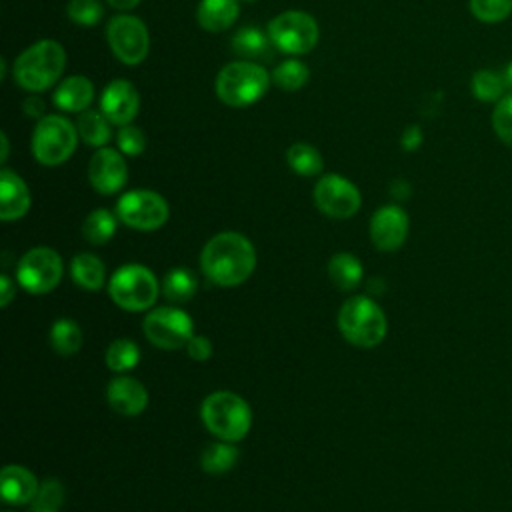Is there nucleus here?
<instances>
[{"label":"nucleus","mask_w":512,"mask_h":512,"mask_svg":"<svg viewBox=\"0 0 512 512\" xmlns=\"http://www.w3.org/2000/svg\"><path fill=\"white\" fill-rule=\"evenodd\" d=\"M118 216L106 208L92 210L82 222V236L90 244H106L116 234Z\"/></svg>","instance_id":"28"},{"label":"nucleus","mask_w":512,"mask_h":512,"mask_svg":"<svg viewBox=\"0 0 512 512\" xmlns=\"http://www.w3.org/2000/svg\"><path fill=\"white\" fill-rule=\"evenodd\" d=\"M0 140H2V154H0V160L6 162V158H8V136H6V132L0 134Z\"/></svg>","instance_id":"44"},{"label":"nucleus","mask_w":512,"mask_h":512,"mask_svg":"<svg viewBox=\"0 0 512 512\" xmlns=\"http://www.w3.org/2000/svg\"><path fill=\"white\" fill-rule=\"evenodd\" d=\"M338 328L350 344L374 348L384 340L388 322L384 310L372 298L352 296L338 312Z\"/></svg>","instance_id":"5"},{"label":"nucleus","mask_w":512,"mask_h":512,"mask_svg":"<svg viewBox=\"0 0 512 512\" xmlns=\"http://www.w3.org/2000/svg\"><path fill=\"white\" fill-rule=\"evenodd\" d=\"M64 264L60 254L48 246H36L28 250L16 266L18 284L30 294H46L62 280Z\"/></svg>","instance_id":"9"},{"label":"nucleus","mask_w":512,"mask_h":512,"mask_svg":"<svg viewBox=\"0 0 512 512\" xmlns=\"http://www.w3.org/2000/svg\"><path fill=\"white\" fill-rule=\"evenodd\" d=\"M94 100V84L86 76H68L56 88L52 102L64 112H84Z\"/></svg>","instance_id":"20"},{"label":"nucleus","mask_w":512,"mask_h":512,"mask_svg":"<svg viewBox=\"0 0 512 512\" xmlns=\"http://www.w3.org/2000/svg\"><path fill=\"white\" fill-rule=\"evenodd\" d=\"M142 328L148 342L162 350L186 348L188 340L194 336L192 318L174 306H160L148 312Z\"/></svg>","instance_id":"11"},{"label":"nucleus","mask_w":512,"mask_h":512,"mask_svg":"<svg viewBox=\"0 0 512 512\" xmlns=\"http://www.w3.org/2000/svg\"><path fill=\"white\" fill-rule=\"evenodd\" d=\"M270 72L252 60H236L226 64L214 82L220 102L232 108H244L258 102L270 88Z\"/></svg>","instance_id":"3"},{"label":"nucleus","mask_w":512,"mask_h":512,"mask_svg":"<svg viewBox=\"0 0 512 512\" xmlns=\"http://www.w3.org/2000/svg\"><path fill=\"white\" fill-rule=\"evenodd\" d=\"M16 296V286H14V280L8 276V274H2L0 276V306H8Z\"/></svg>","instance_id":"41"},{"label":"nucleus","mask_w":512,"mask_h":512,"mask_svg":"<svg viewBox=\"0 0 512 512\" xmlns=\"http://www.w3.org/2000/svg\"><path fill=\"white\" fill-rule=\"evenodd\" d=\"M88 178L96 192L114 194L124 188L128 180V164L122 152L114 148H98L88 164Z\"/></svg>","instance_id":"14"},{"label":"nucleus","mask_w":512,"mask_h":512,"mask_svg":"<svg viewBox=\"0 0 512 512\" xmlns=\"http://www.w3.org/2000/svg\"><path fill=\"white\" fill-rule=\"evenodd\" d=\"M502 74H504V80H506V86H508V90L512 92V60L508 62V66L504 68V72H502Z\"/></svg>","instance_id":"45"},{"label":"nucleus","mask_w":512,"mask_h":512,"mask_svg":"<svg viewBox=\"0 0 512 512\" xmlns=\"http://www.w3.org/2000/svg\"><path fill=\"white\" fill-rule=\"evenodd\" d=\"M244 2H254V0H244Z\"/></svg>","instance_id":"46"},{"label":"nucleus","mask_w":512,"mask_h":512,"mask_svg":"<svg viewBox=\"0 0 512 512\" xmlns=\"http://www.w3.org/2000/svg\"><path fill=\"white\" fill-rule=\"evenodd\" d=\"M314 204L330 218H350L360 210L362 198L350 180L340 174H324L314 186Z\"/></svg>","instance_id":"13"},{"label":"nucleus","mask_w":512,"mask_h":512,"mask_svg":"<svg viewBox=\"0 0 512 512\" xmlns=\"http://www.w3.org/2000/svg\"><path fill=\"white\" fill-rule=\"evenodd\" d=\"M268 36L280 52L308 54L320 38L316 20L302 10H286L274 16L268 24Z\"/></svg>","instance_id":"8"},{"label":"nucleus","mask_w":512,"mask_h":512,"mask_svg":"<svg viewBox=\"0 0 512 512\" xmlns=\"http://www.w3.org/2000/svg\"><path fill=\"white\" fill-rule=\"evenodd\" d=\"M186 352L192 360H198V362H204L212 356V342L206 338V336H198L194 334L188 344H186Z\"/></svg>","instance_id":"39"},{"label":"nucleus","mask_w":512,"mask_h":512,"mask_svg":"<svg viewBox=\"0 0 512 512\" xmlns=\"http://www.w3.org/2000/svg\"><path fill=\"white\" fill-rule=\"evenodd\" d=\"M272 40L268 34H264L256 26H244L232 36V48L236 54L246 56V58H268Z\"/></svg>","instance_id":"25"},{"label":"nucleus","mask_w":512,"mask_h":512,"mask_svg":"<svg viewBox=\"0 0 512 512\" xmlns=\"http://www.w3.org/2000/svg\"><path fill=\"white\" fill-rule=\"evenodd\" d=\"M100 110L114 126L132 124L140 110V94L128 80H112L100 96Z\"/></svg>","instance_id":"16"},{"label":"nucleus","mask_w":512,"mask_h":512,"mask_svg":"<svg viewBox=\"0 0 512 512\" xmlns=\"http://www.w3.org/2000/svg\"><path fill=\"white\" fill-rule=\"evenodd\" d=\"M422 144V130L420 126H408L404 132H402V148L404 150H416L418 146Z\"/></svg>","instance_id":"40"},{"label":"nucleus","mask_w":512,"mask_h":512,"mask_svg":"<svg viewBox=\"0 0 512 512\" xmlns=\"http://www.w3.org/2000/svg\"><path fill=\"white\" fill-rule=\"evenodd\" d=\"M240 14L238 0H200L196 8V20L206 32H224L228 30Z\"/></svg>","instance_id":"21"},{"label":"nucleus","mask_w":512,"mask_h":512,"mask_svg":"<svg viewBox=\"0 0 512 512\" xmlns=\"http://www.w3.org/2000/svg\"><path fill=\"white\" fill-rule=\"evenodd\" d=\"M328 276L338 290H352L360 284L364 268L356 256L348 252H338L328 262Z\"/></svg>","instance_id":"24"},{"label":"nucleus","mask_w":512,"mask_h":512,"mask_svg":"<svg viewBox=\"0 0 512 512\" xmlns=\"http://www.w3.org/2000/svg\"><path fill=\"white\" fill-rule=\"evenodd\" d=\"M286 162L288 166L300 174V176H316L322 172V154L306 142H294L288 150H286Z\"/></svg>","instance_id":"30"},{"label":"nucleus","mask_w":512,"mask_h":512,"mask_svg":"<svg viewBox=\"0 0 512 512\" xmlns=\"http://www.w3.org/2000/svg\"><path fill=\"white\" fill-rule=\"evenodd\" d=\"M110 408L122 416H136L148 406V390L132 376H114L106 386Z\"/></svg>","instance_id":"17"},{"label":"nucleus","mask_w":512,"mask_h":512,"mask_svg":"<svg viewBox=\"0 0 512 512\" xmlns=\"http://www.w3.org/2000/svg\"><path fill=\"white\" fill-rule=\"evenodd\" d=\"M24 112L28 114V116H46V114H42L44 112V102L38 98V96H28L26 100H24Z\"/></svg>","instance_id":"42"},{"label":"nucleus","mask_w":512,"mask_h":512,"mask_svg":"<svg viewBox=\"0 0 512 512\" xmlns=\"http://www.w3.org/2000/svg\"><path fill=\"white\" fill-rule=\"evenodd\" d=\"M110 126H112V122L104 116L102 110L88 108L84 112H78V120H76L78 136L88 146L104 148L112 138V128Z\"/></svg>","instance_id":"22"},{"label":"nucleus","mask_w":512,"mask_h":512,"mask_svg":"<svg viewBox=\"0 0 512 512\" xmlns=\"http://www.w3.org/2000/svg\"><path fill=\"white\" fill-rule=\"evenodd\" d=\"M202 272L216 286H238L256 268V250L240 232H220L212 236L200 254Z\"/></svg>","instance_id":"1"},{"label":"nucleus","mask_w":512,"mask_h":512,"mask_svg":"<svg viewBox=\"0 0 512 512\" xmlns=\"http://www.w3.org/2000/svg\"><path fill=\"white\" fill-rule=\"evenodd\" d=\"M198 288L196 276L188 268H172L162 280V294L170 302H188Z\"/></svg>","instance_id":"29"},{"label":"nucleus","mask_w":512,"mask_h":512,"mask_svg":"<svg viewBox=\"0 0 512 512\" xmlns=\"http://www.w3.org/2000/svg\"><path fill=\"white\" fill-rule=\"evenodd\" d=\"M116 10H132L140 4V0H106Z\"/></svg>","instance_id":"43"},{"label":"nucleus","mask_w":512,"mask_h":512,"mask_svg":"<svg viewBox=\"0 0 512 512\" xmlns=\"http://www.w3.org/2000/svg\"><path fill=\"white\" fill-rule=\"evenodd\" d=\"M70 276L76 286L84 290H98L106 280L104 262L90 252L76 254L70 262Z\"/></svg>","instance_id":"23"},{"label":"nucleus","mask_w":512,"mask_h":512,"mask_svg":"<svg viewBox=\"0 0 512 512\" xmlns=\"http://www.w3.org/2000/svg\"><path fill=\"white\" fill-rule=\"evenodd\" d=\"M408 236V214L396 206L388 204L378 208L370 218V238L374 246L382 252L398 250Z\"/></svg>","instance_id":"15"},{"label":"nucleus","mask_w":512,"mask_h":512,"mask_svg":"<svg viewBox=\"0 0 512 512\" xmlns=\"http://www.w3.org/2000/svg\"><path fill=\"white\" fill-rule=\"evenodd\" d=\"M116 142H118V150L126 156H140L146 150V134L134 124L120 126L116 134Z\"/></svg>","instance_id":"38"},{"label":"nucleus","mask_w":512,"mask_h":512,"mask_svg":"<svg viewBox=\"0 0 512 512\" xmlns=\"http://www.w3.org/2000/svg\"><path fill=\"white\" fill-rule=\"evenodd\" d=\"M78 128L60 114H46L32 132V154L42 166H60L76 150Z\"/></svg>","instance_id":"6"},{"label":"nucleus","mask_w":512,"mask_h":512,"mask_svg":"<svg viewBox=\"0 0 512 512\" xmlns=\"http://www.w3.org/2000/svg\"><path fill=\"white\" fill-rule=\"evenodd\" d=\"M200 416L206 430L226 442L242 440L252 426V410L248 402L230 390L208 394L202 402Z\"/></svg>","instance_id":"4"},{"label":"nucleus","mask_w":512,"mask_h":512,"mask_svg":"<svg viewBox=\"0 0 512 512\" xmlns=\"http://www.w3.org/2000/svg\"><path fill=\"white\" fill-rule=\"evenodd\" d=\"M62 502H64L62 482L56 480V478H46L40 484L34 500L30 502L28 512H58Z\"/></svg>","instance_id":"34"},{"label":"nucleus","mask_w":512,"mask_h":512,"mask_svg":"<svg viewBox=\"0 0 512 512\" xmlns=\"http://www.w3.org/2000/svg\"><path fill=\"white\" fill-rule=\"evenodd\" d=\"M106 366L112 372H128L132 370L138 362H140V348L136 346L134 340L128 338H118L114 342H110V346L106 348Z\"/></svg>","instance_id":"32"},{"label":"nucleus","mask_w":512,"mask_h":512,"mask_svg":"<svg viewBox=\"0 0 512 512\" xmlns=\"http://www.w3.org/2000/svg\"><path fill=\"white\" fill-rule=\"evenodd\" d=\"M156 276L140 264H126L118 268L108 280V294L116 306L128 312L148 310L158 298Z\"/></svg>","instance_id":"7"},{"label":"nucleus","mask_w":512,"mask_h":512,"mask_svg":"<svg viewBox=\"0 0 512 512\" xmlns=\"http://www.w3.org/2000/svg\"><path fill=\"white\" fill-rule=\"evenodd\" d=\"M492 128L498 140L512 148V92L504 94L492 110Z\"/></svg>","instance_id":"36"},{"label":"nucleus","mask_w":512,"mask_h":512,"mask_svg":"<svg viewBox=\"0 0 512 512\" xmlns=\"http://www.w3.org/2000/svg\"><path fill=\"white\" fill-rule=\"evenodd\" d=\"M168 214L166 200L154 190H130L122 194L116 204L118 220L142 232H152L164 226Z\"/></svg>","instance_id":"12"},{"label":"nucleus","mask_w":512,"mask_h":512,"mask_svg":"<svg viewBox=\"0 0 512 512\" xmlns=\"http://www.w3.org/2000/svg\"><path fill=\"white\" fill-rule=\"evenodd\" d=\"M270 76H272L274 86H278L280 90H286V92H294V90H300L308 82L310 70L300 60H284L272 70Z\"/></svg>","instance_id":"33"},{"label":"nucleus","mask_w":512,"mask_h":512,"mask_svg":"<svg viewBox=\"0 0 512 512\" xmlns=\"http://www.w3.org/2000/svg\"><path fill=\"white\" fill-rule=\"evenodd\" d=\"M472 16L484 24H498L512 14V0H468Z\"/></svg>","instance_id":"35"},{"label":"nucleus","mask_w":512,"mask_h":512,"mask_svg":"<svg viewBox=\"0 0 512 512\" xmlns=\"http://www.w3.org/2000/svg\"><path fill=\"white\" fill-rule=\"evenodd\" d=\"M470 90L476 100L490 102V104H496L504 94H508L504 74L496 72V70H488V68H480L472 74Z\"/></svg>","instance_id":"26"},{"label":"nucleus","mask_w":512,"mask_h":512,"mask_svg":"<svg viewBox=\"0 0 512 512\" xmlns=\"http://www.w3.org/2000/svg\"><path fill=\"white\" fill-rule=\"evenodd\" d=\"M50 346L62 354L72 356L82 348V330L70 318H60L50 328Z\"/></svg>","instance_id":"31"},{"label":"nucleus","mask_w":512,"mask_h":512,"mask_svg":"<svg viewBox=\"0 0 512 512\" xmlns=\"http://www.w3.org/2000/svg\"><path fill=\"white\" fill-rule=\"evenodd\" d=\"M106 40L112 54L126 66H138L146 60L150 50L146 24L130 14H118L108 20Z\"/></svg>","instance_id":"10"},{"label":"nucleus","mask_w":512,"mask_h":512,"mask_svg":"<svg viewBox=\"0 0 512 512\" xmlns=\"http://www.w3.org/2000/svg\"><path fill=\"white\" fill-rule=\"evenodd\" d=\"M66 68V50L56 40H38L18 54L12 72L20 88L44 92L54 86Z\"/></svg>","instance_id":"2"},{"label":"nucleus","mask_w":512,"mask_h":512,"mask_svg":"<svg viewBox=\"0 0 512 512\" xmlns=\"http://www.w3.org/2000/svg\"><path fill=\"white\" fill-rule=\"evenodd\" d=\"M32 204L28 184L8 168L0 170V218L4 222L20 220Z\"/></svg>","instance_id":"18"},{"label":"nucleus","mask_w":512,"mask_h":512,"mask_svg":"<svg viewBox=\"0 0 512 512\" xmlns=\"http://www.w3.org/2000/svg\"><path fill=\"white\" fill-rule=\"evenodd\" d=\"M66 16L80 26H94L102 20L104 8L98 0H68Z\"/></svg>","instance_id":"37"},{"label":"nucleus","mask_w":512,"mask_h":512,"mask_svg":"<svg viewBox=\"0 0 512 512\" xmlns=\"http://www.w3.org/2000/svg\"><path fill=\"white\" fill-rule=\"evenodd\" d=\"M238 462V450L234 446V442H212L210 446L204 448L202 456H200V466L204 472L220 476L226 474L228 470L234 468V464Z\"/></svg>","instance_id":"27"},{"label":"nucleus","mask_w":512,"mask_h":512,"mask_svg":"<svg viewBox=\"0 0 512 512\" xmlns=\"http://www.w3.org/2000/svg\"><path fill=\"white\" fill-rule=\"evenodd\" d=\"M40 484L36 476L18 464H8L0 472V490L2 498L10 506H24L30 504L38 492Z\"/></svg>","instance_id":"19"}]
</instances>
